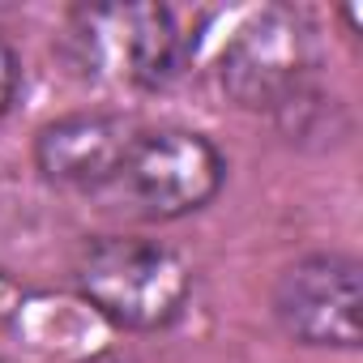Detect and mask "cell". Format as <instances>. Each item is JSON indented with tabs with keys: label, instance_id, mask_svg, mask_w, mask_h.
Wrapping results in <instances>:
<instances>
[{
	"label": "cell",
	"instance_id": "4",
	"mask_svg": "<svg viewBox=\"0 0 363 363\" xmlns=\"http://www.w3.org/2000/svg\"><path fill=\"white\" fill-rule=\"evenodd\" d=\"M316 69V30L295 9L248 18L218 56L223 90L252 111H286L303 103Z\"/></svg>",
	"mask_w": 363,
	"mask_h": 363
},
{
	"label": "cell",
	"instance_id": "5",
	"mask_svg": "<svg viewBox=\"0 0 363 363\" xmlns=\"http://www.w3.org/2000/svg\"><path fill=\"white\" fill-rule=\"evenodd\" d=\"M274 316L282 333L303 346L354 350L363 337L359 261L342 252H316L295 261L274 286Z\"/></svg>",
	"mask_w": 363,
	"mask_h": 363
},
{
	"label": "cell",
	"instance_id": "2",
	"mask_svg": "<svg viewBox=\"0 0 363 363\" xmlns=\"http://www.w3.org/2000/svg\"><path fill=\"white\" fill-rule=\"evenodd\" d=\"M69 60L86 77L167 86L179 77L193 43L162 5H86L69 18Z\"/></svg>",
	"mask_w": 363,
	"mask_h": 363
},
{
	"label": "cell",
	"instance_id": "6",
	"mask_svg": "<svg viewBox=\"0 0 363 363\" xmlns=\"http://www.w3.org/2000/svg\"><path fill=\"white\" fill-rule=\"evenodd\" d=\"M133 137H137V128L128 120L82 111V116H65V120L48 124L35 141V158L52 184L103 193L116 179Z\"/></svg>",
	"mask_w": 363,
	"mask_h": 363
},
{
	"label": "cell",
	"instance_id": "1",
	"mask_svg": "<svg viewBox=\"0 0 363 363\" xmlns=\"http://www.w3.org/2000/svg\"><path fill=\"white\" fill-rule=\"evenodd\" d=\"M82 299L120 329H162L189 303L193 269L150 240H94L77 257Z\"/></svg>",
	"mask_w": 363,
	"mask_h": 363
},
{
	"label": "cell",
	"instance_id": "7",
	"mask_svg": "<svg viewBox=\"0 0 363 363\" xmlns=\"http://www.w3.org/2000/svg\"><path fill=\"white\" fill-rule=\"evenodd\" d=\"M13 94H18V56L9 52V43H0V116L9 111Z\"/></svg>",
	"mask_w": 363,
	"mask_h": 363
},
{
	"label": "cell",
	"instance_id": "3",
	"mask_svg": "<svg viewBox=\"0 0 363 363\" xmlns=\"http://www.w3.org/2000/svg\"><path fill=\"white\" fill-rule=\"evenodd\" d=\"M227 162L201 137L184 128L137 133L116 179L103 189L116 206L145 218H179L193 214L223 189Z\"/></svg>",
	"mask_w": 363,
	"mask_h": 363
}]
</instances>
